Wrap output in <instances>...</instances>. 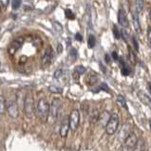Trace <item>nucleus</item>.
<instances>
[{"label":"nucleus","instance_id":"nucleus-14","mask_svg":"<svg viewBox=\"0 0 151 151\" xmlns=\"http://www.w3.org/2000/svg\"><path fill=\"white\" fill-rule=\"evenodd\" d=\"M121 63H122V68H121V71H122L123 75L127 76L129 73H130V68L127 62H124L123 59H121Z\"/></svg>","mask_w":151,"mask_h":151},{"label":"nucleus","instance_id":"nucleus-13","mask_svg":"<svg viewBox=\"0 0 151 151\" xmlns=\"http://www.w3.org/2000/svg\"><path fill=\"white\" fill-rule=\"evenodd\" d=\"M138 96H139L140 100L142 102L146 104V105H148L151 107V98H149L147 95H146V94H145L144 92H141V91L138 93Z\"/></svg>","mask_w":151,"mask_h":151},{"label":"nucleus","instance_id":"nucleus-11","mask_svg":"<svg viewBox=\"0 0 151 151\" xmlns=\"http://www.w3.org/2000/svg\"><path fill=\"white\" fill-rule=\"evenodd\" d=\"M137 142L138 140H137V136L135 133H130L129 136L127 138V140L124 141V145H126L127 147L132 148L137 145Z\"/></svg>","mask_w":151,"mask_h":151},{"label":"nucleus","instance_id":"nucleus-3","mask_svg":"<svg viewBox=\"0 0 151 151\" xmlns=\"http://www.w3.org/2000/svg\"><path fill=\"white\" fill-rule=\"evenodd\" d=\"M24 111L27 117L32 118L34 112V101L31 94H27L24 102Z\"/></svg>","mask_w":151,"mask_h":151},{"label":"nucleus","instance_id":"nucleus-40","mask_svg":"<svg viewBox=\"0 0 151 151\" xmlns=\"http://www.w3.org/2000/svg\"><path fill=\"white\" fill-rule=\"evenodd\" d=\"M148 17H149V19L151 20V10H150L149 12H148Z\"/></svg>","mask_w":151,"mask_h":151},{"label":"nucleus","instance_id":"nucleus-9","mask_svg":"<svg viewBox=\"0 0 151 151\" xmlns=\"http://www.w3.org/2000/svg\"><path fill=\"white\" fill-rule=\"evenodd\" d=\"M70 121H68V118H65L63 120V122L61 124V127H60V130H59V133H60V136L62 138H66L68 136V133L70 131Z\"/></svg>","mask_w":151,"mask_h":151},{"label":"nucleus","instance_id":"nucleus-16","mask_svg":"<svg viewBox=\"0 0 151 151\" xmlns=\"http://www.w3.org/2000/svg\"><path fill=\"white\" fill-rule=\"evenodd\" d=\"M112 32H113V35L116 39L122 38V33H121V31L118 29V27L116 25H113V27H112Z\"/></svg>","mask_w":151,"mask_h":151},{"label":"nucleus","instance_id":"nucleus-41","mask_svg":"<svg viewBox=\"0 0 151 151\" xmlns=\"http://www.w3.org/2000/svg\"><path fill=\"white\" fill-rule=\"evenodd\" d=\"M149 124H150V128H151V120L149 121Z\"/></svg>","mask_w":151,"mask_h":151},{"label":"nucleus","instance_id":"nucleus-36","mask_svg":"<svg viewBox=\"0 0 151 151\" xmlns=\"http://www.w3.org/2000/svg\"><path fill=\"white\" fill-rule=\"evenodd\" d=\"M0 4H1V6H2L3 8H5V7L8 6L9 1H8V0H7V1H0Z\"/></svg>","mask_w":151,"mask_h":151},{"label":"nucleus","instance_id":"nucleus-10","mask_svg":"<svg viewBox=\"0 0 151 151\" xmlns=\"http://www.w3.org/2000/svg\"><path fill=\"white\" fill-rule=\"evenodd\" d=\"M51 59H52V50H51L50 47H49L45 50V53L42 57V65L43 66H48L50 64Z\"/></svg>","mask_w":151,"mask_h":151},{"label":"nucleus","instance_id":"nucleus-7","mask_svg":"<svg viewBox=\"0 0 151 151\" xmlns=\"http://www.w3.org/2000/svg\"><path fill=\"white\" fill-rule=\"evenodd\" d=\"M61 100H60L59 98H54L52 102H51V105H50V115L52 116L53 119H56L58 116V113H59V110L61 109Z\"/></svg>","mask_w":151,"mask_h":151},{"label":"nucleus","instance_id":"nucleus-32","mask_svg":"<svg viewBox=\"0 0 151 151\" xmlns=\"http://www.w3.org/2000/svg\"><path fill=\"white\" fill-rule=\"evenodd\" d=\"M132 42H133V46H134V49L136 50H139V45H138V41L136 39V37L134 36L132 37Z\"/></svg>","mask_w":151,"mask_h":151},{"label":"nucleus","instance_id":"nucleus-33","mask_svg":"<svg viewBox=\"0 0 151 151\" xmlns=\"http://www.w3.org/2000/svg\"><path fill=\"white\" fill-rule=\"evenodd\" d=\"M112 58H113V60L114 61H118V59H119V56H118V54H117V52H115V51H113L112 52Z\"/></svg>","mask_w":151,"mask_h":151},{"label":"nucleus","instance_id":"nucleus-19","mask_svg":"<svg viewBox=\"0 0 151 151\" xmlns=\"http://www.w3.org/2000/svg\"><path fill=\"white\" fill-rule=\"evenodd\" d=\"M128 58H129V60H130V62H131L132 64H136V63H137V56H136V54L134 53V51H133L131 49H129Z\"/></svg>","mask_w":151,"mask_h":151},{"label":"nucleus","instance_id":"nucleus-27","mask_svg":"<svg viewBox=\"0 0 151 151\" xmlns=\"http://www.w3.org/2000/svg\"><path fill=\"white\" fill-rule=\"evenodd\" d=\"M74 71H76L79 75H82L83 73H85L86 68H85L83 66H78V67H76V68H75V70H74Z\"/></svg>","mask_w":151,"mask_h":151},{"label":"nucleus","instance_id":"nucleus-21","mask_svg":"<svg viewBox=\"0 0 151 151\" xmlns=\"http://www.w3.org/2000/svg\"><path fill=\"white\" fill-rule=\"evenodd\" d=\"M136 5V12L139 14V12H142V11L144 10V6H145V2L144 1H136L135 3Z\"/></svg>","mask_w":151,"mask_h":151},{"label":"nucleus","instance_id":"nucleus-12","mask_svg":"<svg viewBox=\"0 0 151 151\" xmlns=\"http://www.w3.org/2000/svg\"><path fill=\"white\" fill-rule=\"evenodd\" d=\"M132 18H133V24H134V28L137 33L141 32V24L139 21V16H138V12H132Z\"/></svg>","mask_w":151,"mask_h":151},{"label":"nucleus","instance_id":"nucleus-28","mask_svg":"<svg viewBox=\"0 0 151 151\" xmlns=\"http://www.w3.org/2000/svg\"><path fill=\"white\" fill-rule=\"evenodd\" d=\"M100 89H103L104 91H106V92H110L109 91V88L107 87V85L106 84V83H102L101 85H100Z\"/></svg>","mask_w":151,"mask_h":151},{"label":"nucleus","instance_id":"nucleus-31","mask_svg":"<svg viewBox=\"0 0 151 151\" xmlns=\"http://www.w3.org/2000/svg\"><path fill=\"white\" fill-rule=\"evenodd\" d=\"M147 39H148L149 48L151 49V27H149L148 29H147Z\"/></svg>","mask_w":151,"mask_h":151},{"label":"nucleus","instance_id":"nucleus-17","mask_svg":"<svg viewBox=\"0 0 151 151\" xmlns=\"http://www.w3.org/2000/svg\"><path fill=\"white\" fill-rule=\"evenodd\" d=\"M49 90H50V92H51V93L60 94V93H62L63 88H59V87H56V86H50V87H49Z\"/></svg>","mask_w":151,"mask_h":151},{"label":"nucleus","instance_id":"nucleus-39","mask_svg":"<svg viewBox=\"0 0 151 151\" xmlns=\"http://www.w3.org/2000/svg\"><path fill=\"white\" fill-rule=\"evenodd\" d=\"M147 88H148V90H149V92L151 93V83H148V84H147Z\"/></svg>","mask_w":151,"mask_h":151},{"label":"nucleus","instance_id":"nucleus-25","mask_svg":"<svg viewBox=\"0 0 151 151\" xmlns=\"http://www.w3.org/2000/svg\"><path fill=\"white\" fill-rule=\"evenodd\" d=\"M21 4H22V2H21L20 0H14V1H12V10H17V9H19V7L21 6Z\"/></svg>","mask_w":151,"mask_h":151},{"label":"nucleus","instance_id":"nucleus-26","mask_svg":"<svg viewBox=\"0 0 151 151\" xmlns=\"http://www.w3.org/2000/svg\"><path fill=\"white\" fill-rule=\"evenodd\" d=\"M54 78L55 79H60L62 77V75H63V70H60V68H58V70H56L55 71H54Z\"/></svg>","mask_w":151,"mask_h":151},{"label":"nucleus","instance_id":"nucleus-34","mask_svg":"<svg viewBox=\"0 0 151 151\" xmlns=\"http://www.w3.org/2000/svg\"><path fill=\"white\" fill-rule=\"evenodd\" d=\"M75 39L81 42V41H83V37H82V35H81L80 33H76V35H75Z\"/></svg>","mask_w":151,"mask_h":151},{"label":"nucleus","instance_id":"nucleus-29","mask_svg":"<svg viewBox=\"0 0 151 151\" xmlns=\"http://www.w3.org/2000/svg\"><path fill=\"white\" fill-rule=\"evenodd\" d=\"M70 56L72 59H75L77 57V50L75 49H71L70 50Z\"/></svg>","mask_w":151,"mask_h":151},{"label":"nucleus","instance_id":"nucleus-30","mask_svg":"<svg viewBox=\"0 0 151 151\" xmlns=\"http://www.w3.org/2000/svg\"><path fill=\"white\" fill-rule=\"evenodd\" d=\"M121 33H122V38L123 39L126 41V42H127V38H128V34H127V32H126V29H122L121 31Z\"/></svg>","mask_w":151,"mask_h":151},{"label":"nucleus","instance_id":"nucleus-6","mask_svg":"<svg viewBox=\"0 0 151 151\" xmlns=\"http://www.w3.org/2000/svg\"><path fill=\"white\" fill-rule=\"evenodd\" d=\"M7 104V111L8 114L11 116L12 118H17L19 115L18 106L15 101H9Z\"/></svg>","mask_w":151,"mask_h":151},{"label":"nucleus","instance_id":"nucleus-15","mask_svg":"<svg viewBox=\"0 0 151 151\" xmlns=\"http://www.w3.org/2000/svg\"><path fill=\"white\" fill-rule=\"evenodd\" d=\"M96 45V38L93 34H90L88 36V46L89 49H93Z\"/></svg>","mask_w":151,"mask_h":151},{"label":"nucleus","instance_id":"nucleus-18","mask_svg":"<svg viewBox=\"0 0 151 151\" xmlns=\"http://www.w3.org/2000/svg\"><path fill=\"white\" fill-rule=\"evenodd\" d=\"M117 103L119 104V106H123L124 109H127V101H126V99L124 98V96L118 95L117 96Z\"/></svg>","mask_w":151,"mask_h":151},{"label":"nucleus","instance_id":"nucleus-35","mask_svg":"<svg viewBox=\"0 0 151 151\" xmlns=\"http://www.w3.org/2000/svg\"><path fill=\"white\" fill-rule=\"evenodd\" d=\"M79 77H80V75H79L78 73H77L76 71H74V72H73V78H74L75 80H77V81H78V80H79Z\"/></svg>","mask_w":151,"mask_h":151},{"label":"nucleus","instance_id":"nucleus-5","mask_svg":"<svg viewBox=\"0 0 151 151\" xmlns=\"http://www.w3.org/2000/svg\"><path fill=\"white\" fill-rule=\"evenodd\" d=\"M23 42H24V39H23L22 36H19V37H17L16 39H14L11 43L10 46H9V48H8L9 53H10L11 55H14V53H16V51L18 50H20V48L22 47Z\"/></svg>","mask_w":151,"mask_h":151},{"label":"nucleus","instance_id":"nucleus-24","mask_svg":"<svg viewBox=\"0 0 151 151\" xmlns=\"http://www.w3.org/2000/svg\"><path fill=\"white\" fill-rule=\"evenodd\" d=\"M52 25H53V27L55 29V31L57 32L61 33L63 32V26L61 24H59L58 22H53Z\"/></svg>","mask_w":151,"mask_h":151},{"label":"nucleus","instance_id":"nucleus-4","mask_svg":"<svg viewBox=\"0 0 151 151\" xmlns=\"http://www.w3.org/2000/svg\"><path fill=\"white\" fill-rule=\"evenodd\" d=\"M68 121H70V130L72 132H74L76 129H77V127H78L79 123H80V112L77 110V109H73L71 111L70 115Z\"/></svg>","mask_w":151,"mask_h":151},{"label":"nucleus","instance_id":"nucleus-8","mask_svg":"<svg viewBox=\"0 0 151 151\" xmlns=\"http://www.w3.org/2000/svg\"><path fill=\"white\" fill-rule=\"evenodd\" d=\"M118 22L124 29L129 27V22H128V19H127V12L123 8H121L118 12Z\"/></svg>","mask_w":151,"mask_h":151},{"label":"nucleus","instance_id":"nucleus-38","mask_svg":"<svg viewBox=\"0 0 151 151\" xmlns=\"http://www.w3.org/2000/svg\"><path fill=\"white\" fill-rule=\"evenodd\" d=\"M105 59H106V63H110V58H109V54H106L105 55Z\"/></svg>","mask_w":151,"mask_h":151},{"label":"nucleus","instance_id":"nucleus-22","mask_svg":"<svg viewBox=\"0 0 151 151\" xmlns=\"http://www.w3.org/2000/svg\"><path fill=\"white\" fill-rule=\"evenodd\" d=\"M97 77L96 76H94V75H88L87 77V82H88V85H94L97 82Z\"/></svg>","mask_w":151,"mask_h":151},{"label":"nucleus","instance_id":"nucleus-23","mask_svg":"<svg viewBox=\"0 0 151 151\" xmlns=\"http://www.w3.org/2000/svg\"><path fill=\"white\" fill-rule=\"evenodd\" d=\"M65 14H66V17L68 19H74L75 18V14L74 12H73L71 10H70V9H68V10H66V12H65Z\"/></svg>","mask_w":151,"mask_h":151},{"label":"nucleus","instance_id":"nucleus-2","mask_svg":"<svg viewBox=\"0 0 151 151\" xmlns=\"http://www.w3.org/2000/svg\"><path fill=\"white\" fill-rule=\"evenodd\" d=\"M119 123H120L119 115L117 113L111 114L109 121H107V124H106V134L113 135L114 133L117 131L118 127H119Z\"/></svg>","mask_w":151,"mask_h":151},{"label":"nucleus","instance_id":"nucleus-37","mask_svg":"<svg viewBox=\"0 0 151 151\" xmlns=\"http://www.w3.org/2000/svg\"><path fill=\"white\" fill-rule=\"evenodd\" d=\"M57 50H58V52H59V53H61V52H62V50H63V47H62V45H61V44H58Z\"/></svg>","mask_w":151,"mask_h":151},{"label":"nucleus","instance_id":"nucleus-20","mask_svg":"<svg viewBox=\"0 0 151 151\" xmlns=\"http://www.w3.org/2000/svg\"><path fill=\"white\" fill-rule=\"evenodd\" d=\"M5 109H7V104L5 105V99L3 96H1V98H0V113L4 114Z\"/></svg>","mask_w":151,"mask_h":151},{"label":"nucleus","instance_id":"nucleus-1","mask_svg":"<svg viewBox=\"0 0 151 151\" xmlns=\"http://www.w3.org/2000/svg\"><path fill=\"white\" fill-rule=\"evenodd\" d=\"M50 106L49 102L47 101V99L45 98H41L39 99V101L37 103V106H36V114L38 116L42 122H47L48 117L50 115Z\"/></svg>","mask_w":151,"mask_h":151}]
</instances>
